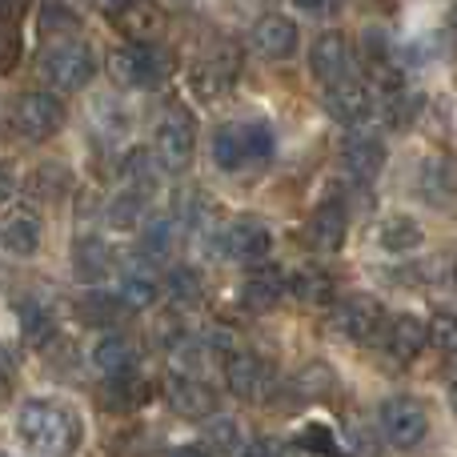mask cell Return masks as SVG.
Listing matches in <instances>:
<instances>
[{"label": "cell", "mask_w": 457, "mask_h": 457, "mask_svg": "<svg viewBox=\"0 0 457 457\" xmlns=\"http://www.w3.org/2000/svg\"><path fill=\"white\" fill-rule=\"evenodd\" d=\"M165 397L181 418H209L217 410V389L197 378H185V373L165 381Z\"/></svg>", "instance_id": "14"}, {"label": "cell", "mask_w": 457, "mask_h": 457, "mask_svg": "<svg viewBox=\"0 0 457 457\" xmlns=\"http://www.w3.org/2000/svg\"><path fill=\"white\" fill-rule=\"evenodd\" d=\"M253 45H257V53L269 56V61H285V56H293V48H297V24H293L289 16L265 12L253 24Z\"/></svg>", "instance_id": "15"}, {"label": "cell", "mask_w": 457, "mask_h": 457, "mask_svg": "<svg viewBox=\"0 0 457 457\" xmlns=\"http://www.w3.org/2000/svg\"><path fill=\"white\" fill-rule=\"evenodd\" d=\"M241 77V53L233 45H217L193 64V88L201 96H221L225 88H233V80Z\"/></svg>", "instance_id": "10"}, {"label": "cell", "mask_w": 457, "mask_h": 457, "mask_svg": "<svg viewBox=\"0 0 457 457\" xmlns=\"http://www.w3.org/2000/svg\"><path fill=\"white\" fill-rule=\"evenodd\" d=\"M305 237L317 253H337L341 241H345V205L341 201H321L309 217Z\"/></svg>", "instance_id": "16"}, {"label": "cell", "mask_w": 457, "mask_h": 457, "mask_svg": "<svg viewBox=\"0 0 457 457\" xmlns=\"http://www.w3.org/2000/svg\"><path fill=\"white\" fill-rule=\"evenodd\" d=\"M21 325L32 341H45L48 333H53V317H48V309L37 305V301H21Z\"/></svg>", "instance_id": "38"}, {"label": "cell", "mask_w": 457, "mask_h": 457, "mask_svg": "<svg viewBox=\"0 0 457 457\" xmlns=\"http://www.w3.org/2000/svg\"><path fill=\"white\" fill-rule=\"evenodd\" d=\"M120 309H125V301L112 297V293H101V289H93V293H85V297H80V317H85L88 325L120 321Z\"/></svg>", "instance_id": "33"}, {"label": "cell", "mask_w": 457, "mask_h": 457, "mask_svg": "<svg viewBox=\"0 0 457 457\" xmlns=\"http://www.w3.org/2000/svg\"><path fill=\"white\" fill-rule=\"evenodd\" d=\"M450 402H453V410H457V381H453V389H450Z\"/></svg>", "instance_id": "51"}, {"label": "cell", "mask_w": 457, "mask_h": 457, "mask_svg": "<svg viewBox=\"0 0 457 457\" xmlns=\"http://www.w3.org/2000/svg\"><path fill=\"white\" fill-rule=\"evenodd\" d=\"M157 293H161V285H157V277H153L149 269H129V273L120 277V285H117V297L125 301V309L153 305V301H157Z\"/></svg>", "instance_id": "29"}, {"label": "cell", "mask_w": 457, "mask_h": 457, "mask_svg": "<svg viewBox=\"0 0 457 457\" xmlns=\"http://www.w3.org/2000/svg\"><path fill=\"white\" fill-rule=\"evenodd\" d=\"M93 117H101V120H96V129H101L104 137H120V133H125V129H129L125 112H120L117 104L109 101V96H101V101L93 104Z\"/></svg>", "instance_id": "41"}, {"label": "cell", "mask_w": 457, "mask_h": 457, "mask_svg": "<svg viewBox=\"0 0 457 457\" xmlns=\"http://www.w3.org/2000/svg\"><path fill=\"white\" fill-rule=\"evenodd\" d=\"M225 381L241 402H261L273 389V365L257 357L253 349H233L225 357Z\"/></svg>", "instance_id": "9"}, {"label": "cell", "mask_w": 457, "mask_h": 457, "mask_svg": "<svg viewBox=\"0 0 457 457\" xmlns=\"http://www.w3.org/2000/svg\"><path fill=\"white\" fill-rule=\"evenodd\" d=\"M297 389L305 397H325L333 389V373H329V365H305V370L297 373Z\"/></svg>", "instance_id": "39"}, {"label": "cell", "mask_w": 457, "mask_h": 457, "mask_svg": "<svg viewBox=\"0 0 457 457\" xmlns=\"http://www.w3.org/2000/svg\"><path fill=\"white\" fill-rule=\"evenodd\" d=\"M309 64H313V77L321 85H341L353 72V53H349V40L341 32H321L309 48Z\"/></svg>", "instance_id": "11"}, {"label": "cell", "mask_w": 457, "mask_h": 457, "mask_svg": "<svg viewBox=\"0 0 457 457\" xmlns=\"http://www.w3.org/2000/svg\"><path fill=\"white\" fill-rule=\"evenodd\" d=\"M0 249L8 257H32L40 249V221L32 209H16L0 221Z\"/></svg>", "instance_id": "18"}, {"label": "cell", "mask_w": 457, "mask_h": 457, "mask_svg": "<svg viewBox=\"0 0 457 457\" xmlns=\"http://www.w3.org/2000/svg\"><path fill=\"white\" fill-rule=\"evenodd\" d=\"M117 21H120V29L137 40V45H153V40H157V32H161V24H165V16H161L157 4L137 0V4H129L125 12L117 16Z\"/></svg>", "instance_id": "26"}, {"label": "cell", "mask_w": 457, "mask_h": 457, "mask_svg": "<svg viewBox=\"0 0 457 457\" xmlns=\"http://www.w3.org/2000/svg\"><path fill=\"white\" fill-rule=\"evenodd\" d=\"M237 457H293V450L285 442H277V437H257V442H245Z\"/></svg>", "instance_id": "43"}, {"label": "cell", "mask_w": 457, "mask_h": 457, "mask_svg": "<svg viewBox=\"0 0 457 457\" xmlns=\"http://www.w3.org/2000/svg\"><path fill=\"white\" fill-rule=\"evenodd\" d=\"M418 185H421V197H426V201H434V205H445V201L457 193V169H453V161L429 157L426 165H421Z\"/></svg>", "instance_id": "23"}, {"label": "cell", "mask_w": 457, "mask_h": 457, "mask_svg": "<svg viewBox=\"0 0 457 457\" xmlns=\"http://www.w3.org/2000/svg\"><path fill=\"white\" fill-rule=\"evenodd\" d=\"M269 153H273V129L265 120H233L213 137V161L228 173L257 165Z\"/></svg>", "instance_id": "2"}, {"label": "cell", "mask_w": 457, "mask_h": 457, "mask_svg": "<svg viewBox=\"0 0 457 457\" xmlns=\"http://www.w3.org/2000/svg\"><path fill=\"white\" fill-rule=\"evenodd\" d=\"M221 249H225L233 261H245V265H261V261L269 257V249H273V233H269L265 221H257V217H241V221H233V225L225 228Z\"/></svg>", "instance_id": "12"}, {"label": "cell", "mask_w": 457, "mask_h": 457, "mask_svg": "<svg viewBox=\"0 0 457 457\" xmlns=\"http://www.w3.org/2000/svg\"><path fill=\"white\" fill-rule=\"evenodd\" d=\"M197 153V125H193V112L189 109H169L165 117L157 120V137H153V157L165 173H177L185 169Z\"/></svg>", "instance_id": "3"}, {"label": "cell", "mask_w": 457, "mask_h": 457, "mask_svg": "<svg viewBox=\"0 0 457 457\" xmlns=\"http://www.w3.org/2000/svg\"><path fill=\"white\" fill-rule=\"evenodd\" d=\"M16 434L24 437V445L37 457H72L80 437H85V426L64 405L32 397V402H24L16 410Z\"/></svg>", "instance_id": "1"}, {"label": "cell", "mask_w": 457, "mask_h": 457, "mask_svg": "<svg viewBox=\"0 0 457 457\" xmlns=\"http://www.w3.org/2000/svg\"><path fill=\"white\" fill-rule=\"evenodd\" d=\"M72 269L80 281H104L112 273V249L101 237H77L72 245Z\"/></svg>", "instance_id": "21"}, {"label": "cell", "mask_w": 457, "mask_h": 457, "mask_svg": "<svg viewBox=\"0 0 457 457\" xmlns=\"http://www.w3.org/2000/svg\"><path fill=\"white\" fill-rule=\"evenodd\" d=\"M429 345L442 349L445 357H457V313H437L429 325Z\"/></svg>", "instance_id": "37"}, {"label": "cell", "mask_w": 457, "mask_h": 457, "mask_svg": "<svg viewBox=\"0 0 457 457\" xmlns=\"http://www.w3.org/2000/svg\"><path fill=\"white\" fill-rule=\"evenodd\" d=\"M161 72H165V61L153 45H125L109 56V77L117 88H145L157 85Z\"/></svg>", "instance_id": "7"}, {"label": "cell", "mask_w": 457, "mask_h": 457, "mask_svg": "<svg viewBox=\"0 0 457 457\" xmlns=\"http://www.w3.org/2000/svg\"><path fill=\"white\" fill-rule=\"evenodd\" d=\"M69 189H72V173L61 165V161H45V165H37L29 173V181H24V193H29L32 201H48V205H56Z\"/></svg>", "instance_id": "22"}, {"label": "cell", "mask_w": 457, "mask_h": 457, "mask_svg": "<svg viewBox=\"0 0 457 457\" xmlns=\"http://www.w3.org/2000/svg\"><path fill=\"white\" fill-rule=\"evenodd\" d=\"M40 72L48 77V85L64 88V93H77L93 80L96 61H93V48L80 45V40H61V45H48L45 48V61H40Z\"/></svg>", "instance_id": "4"}, {"label": "cell", "mask_w": 457, "mask_h": 457, "mask_svg": "<svg viewBox=\"0 0 457 457\" xmlns=\"http://www.w3.org/2000/svg\"><path fill=\"white\" fill-rule=\"evenodd\" d=\"M305 16H333L341 8V0H293Z\"/></svg>", "instance_id": "46"}, {"label": "cell", "mask_w": 457, "mask_h": 457, "mask_svg": "<svg viewBox=\"0 0 457 457\" xmlns=\"http://www.w3.org/2000/svg\"><path fill=\"white\" fill-rule=\"evenodd\" d=\"M173 237H177V225L173 217H153L149 225H145V241H141V257L149 261H161L169 249H173Z\"/></svg>", "instance_id": "34"}, {"label": "cell", "mask_w": 457, "mask_h": 457, "mask_svg": "<svg viewBox=\"0 0 457 457\" xmlns=\"http://www.w3.org/2000/svg\"><path fill=\"white\" fill-rule=\"evenodd\" d=\"M181 333H185V325H181V317H177V313H165V317H161V325H157V341H161L165 349H173L177 341H181Z\"/></svg>", "instance_id": "44"}, {"label": "cell", "mask_w": 457, "mask_h": 457, "mask_svg": "<svg viewBox=\"0 0 457 457\" xmlns=\"http://www.w3.org/2000/svg\"><path fill=\"white\" fill-rule=\"evenodd\" d=\"M381 434H386L389 445H397V450L421 445L429 434V418H426V410H421V402H413V397H389V402L381 405Z\"/></svg>", "instance_id": "6"}, {"label": "cell", "mask_w": 457, "mask_h": 457, "mask_svg": "<svg viewBox=\"0 0 457 457\" xmlns=\"http://www.w3.org/2000/svg\"><path fill=\"white\" fill-rule=\"evenodd\" d=\"M12 125L21 137L29 141H48V137L61 133L64 125V104L61 96H48V93H24L12 109Z\"/></svg>", "instance_id": "5"}, {"label": "cell", "mask_w": 457, "mask_h": 457, "mask_svg": "<svg viewBox=\"0 0 457 457\" xmlns=\"http://www.w3.org/2000/svg\"><path fill=\"white\" fill-rule=\"evenodd\" d=\"M24 12V0H0V24H12Z\"/></svg>", "instance_id": "47"}, {"label": "cell", "mask_w": 457, "mask_h": 457, "mask_svg": "<svg viewBox=\"0 0 457 457\" xmlns=\"http://www.w3.org/2000/svg\"><path fill=\"white\" fill-rule=\"evenodd\" d=\"M101 402L109 405V410H117V413L141 410V405L149 402V381H141L137 373H120V378H109V386H104Z\"/></svg>", "instance_id": "24"}, {"label": "cell", "mask_w": 457, "mask_h": 457, "mask_svg": "<svg viewBox=\"0 0 457 457\" xmlns=\"http://www.w3.org/2000/svg\"><path fill=\"white\" fill-rule=\"evenodd\" d=\"M381 301L370 297V293H349V297L337 301V309H333V329L341 333V337H349L353 345H365V341L378 337L381 329Z\"/></svg>", "instance_id": "8"}, {"label": "cell", "mask_w": 457, "mask_h": 457, "mask_svg": "<svg viewBox=\"0 0 457 457\" xmlns=\"http://www.w3.org/2000/svg\"><path fill=\"white\" fill-rule=\"evenodd\" d=\"M16 53H21V40H16V32L8 29V24H0V69H12Z\"/></svg>", "instance_id": "45"}, {"label": "cell", "mask_w": 457, "mask_h": 457, "mask_svg": "<svg viewBox=\"0 0 457 457\" xmlns=\"http://www.w3.org/2000/svg\"><path fill=\"white\" fill-rule=\"evenodd\" d=\"M285 293H289V285H285V277L277 273V269H257V273L245 281L241 301L253 309V313H273V309L281 305Z\"/></svg>", "instance_id": "20"}, {"label": "cell", "mask_w": 457, "mask_h": 457, "mask_svg": "<svg viewBox=\"0 0 457 457\" xmlns=\"http://www.w3.org/2000/svg\"><path fill=\"white\" fill-rule=\"evenodd\" d=\"M169 457H209V453L201 450V445H181V450H173Z\"/></svg>", "instance_id": "50"}, {"label": "cell", "mask_w": 457, "mask_h": 457, "mask_svg": "<svg viewBox=\"0 0 457 457\" xmlns=\"http://www.w3.org/2000/svg\"><path fill=\"white\" fill-rule=\"evenodd\" d=\"M12 189H16V177H12V169L0 161V201H8L12 197Z\"/></svg>", "instance_id": "48"}, {"label": "cell", "mask_w": 457, "mask_h": 457, "mask_svg": "<svg viewBox=\"0 0 457 457\" xmlns=\"http://www.w3.org/2000/svg\"><path fill=\"white\" fill-rule=\"evenodd\" d=\"M285 285H289V293H297L301 301H309V305H325V301L333 297V277L317 265H301Z\"/></svg>", "instance_id": "28"}, {"label": "cell", "mask_w": 457, "mask_h": 457, "mask_svg": "<svg viewBox=\"0 0 457 457\" xmlns=\"http://www.w3.org/2000/svg\"><path fill=\"white\" fill-rule=\"evenodd\" d=\"M453 24H457V0H453Z\"/></svg>", "instance_id": "52"}, {"label": "cell", "mask_w": 457, "mask_h": 457, "mask_svg": "<svg viewBox=\"0 0 457 457\" xmlns=\"http://www.w3.org/2000/svg\"><path fill=\"white\" fill-rule=\"evenodd\" d=\"M205 442H209V450H217V453H237L241 450V426H237L233 418H213L205 426Z\"/></svg>", "instance_id": "35"}, {"label": "cell", "mask_w": 457, "mask_h": 457, "mask_svg": "<svg viewBox=\"0 0 457 457\" xmlns=\"http://www.w3.org/2000/svg\"><path fill=\"white\" fill-rule=\"evenodd\" d=\"M378 241H381V249L386 253H410V249H418L421 245V225L413 221V217H386L381 221V233H378Z\"/></svg>", "instance_id": "30"}, {"label": "cell", "mask_w": 457, "mask_h": 457, "mask_svg": "<svg viewBox=\"0 0 457 457\" xmlns=\"http://www.w3.org/2000/svg\"><path fill=\"white\" fill-rule=\"evenodd\" d=\"M341 161H345V169L357 181H370V177H378L381 165H386V145H381V137L370 133V129H353V133L345 137V145H341Z\"/></svg>", "instance_id": "13"}, {"label": "cell", "mask_w": 457, "mask_h": 457, "mask_svg": "<svg viewBox=\"0 0 457 457\" xmlns=\"http://www.w3.org/2000/svg\"><path fill=\"white\" fill-rule=\"evenodd\" d=\"M145 217V193H117V197L109 201V209H104V221L112 228H137V221Z\"/></svg>", "instance_id": "32"}, {"label": "cell", "mask_w": 457, "mask_h": 457, "mask_svg": "<svg viewBox=\"0 0 457 457\" xmlns=\"http://www.w3.org/2000/svg\"><path fill=\"white\" fill-rule=\"evenodd\" d=\"M165 281H169V293H173V301H197V297H201V277H197V269L173 265Z\"/></svg>", "instance_id": "36"}, {"label": "cell", "mask_w": 457, "mask_h": 457, "mask_svg": "<svg viewBox=\"0 0 457 457\" xmlns=\"http://www.w3.org/2000/svg\"><path fill=\"white\" fill-rule=\"evenodd\" d=\"M429 345V325L426 321H418L413 313H402V317H394L389 321V329H386V349H389V357L394 361H413V357L421 353V349Z\"/></svg>", "instance_id": "17"}, {"label": "cell", "mask_w": 457, "mask_h": 457, "mask_svg": "<svg viewBox=\"0 0 457 457\" xmlns=\"http://www.w3.org/2000/svg\"><path fill=\"white\" fill-rule=\"evenodd\" d=\"M40 24H45V32H61V29H72V8L64 4V0H45V8H40Z\"/></svg>", "instance_id": "42"}, {"label": "cell", "mask_w": 457, "mask_h": 457, "mask_svg": "<svg viewBox=\"0 0 457 457\" xmlns=\"http://www.w3.org/2000/svg\"><path fill=\"white\" fill-rule=\"evenodd\" d=\"M329 112L337 120H345V125H357V120H365L370 117V109H373V93H370V85H361V80H341V85H333L329 88Z\"/></svg>", "instance_id": "19"}, {"label": "cell", "mask_w": 457, "mask_h": 457, "mask_svg": "<svg viewBox=\"0 0 457 457\" xmlns=\"http://www.w3.org/2000/svg\"><path fill=\"white\" fill-rule=\"evenodd\" d=\"M120 177L133 185V193H149V189H157V185H161L165 169L157 165L153 149H129L125 161H120Z\"/></svg>", "instance_id": "25"}, {"label": "cell", "mask_w": 457, "mask_h": 457, "mask_svg": "<svg viewBox=\"0 0 457 457\" xmlns=\"http://www.w3.org/2000/svg\"><path fill=\"white\" fill-rule=\"evenodd\" d=\"M418 109H421V101L413 93H405V88H397V93H389V125H397V129H405V125H413V117H418Z\"/></svg>", "instance_id": "40"}, {"label": "cell", "mask_w": 457, "mask_h": 457, "mask_svg": "<svg viewBox=\"0 0 457 457\" xmlns=\"http://www.w3.org/2000/svg\"><path fill=\"white\" fill-rule=\"evenodd\" d=\"M129 4H137V0H96V8H101L104 16H120Z\"/></svg>", "instance_id": "49"}, {"label": "cell", "mask_w": 457, "mask_h": 457, "mask_svg": "<svg viewBox=\"0 0 457 457\" xmlns=\"http://www.w3.org/2000/svg\"><path fill=\"white\" fill-rule=\"evenodd\" d=\"M93 365L104 378H120V373H133V345L125 337H101L93 345Z\"/></svg>", "instance_id": "27"}, {"label": "cell", "mask_w": 457, "mask_h": 457, "mask_svg": "<svg viewBox=\"0 0 457 457\" xmlns=\"http://www.w3.org/2000/svg\"><path fill=\"white\" fill-rule=\"evenodd\" d=\"M205 213H209V201L201 197V189L185 185V189L173 193V225L177 228H197L205 221Z\"/></svg>", "instance_id": "31"}, {"label": "cell", "mask_w": 457, "mask_h": 457, "mask_svg": "<svg viewBox=\"0 0 457 457\" xmlns=\"http://www.w3.org/2000/svg\"><path fill=\"white\" fill-rule=\"evenodd\" d=\"M181 4H185V0H181Z\"/></svg>", "instance_id": "53"}]
</instances>
